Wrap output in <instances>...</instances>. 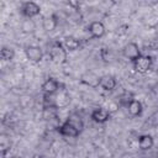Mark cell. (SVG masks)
Wrapping results in <instances>:
<instances>
[{
  "label": "cell",
  "mask_w": 158,
  "mask_h": 158,
  "mask_svg": "<svg viewBox=\"0 0 158 158\" xmlns=\"http://www.w3.org/2000/svg\"><path fill=\"white\" fill-rule=\"evenodd\" d=\"M67 52L68 51L64 48V46H63L62 42L54 41L49 46L48 54H49V58H51V60L53 63L62 64V63H65L67 62Z\"/></svg>",
  "instance_id": "6da1fadb"
},
{
  "label": "cell",
  "mask_w": 158,
  "mask_h": 158,
  "mask_svg": "<svg viewBox=\"0 0 158 158\" xmlns=\"http://www.w3.org/2000/svg\"><path fill=\"white\" fill-rule=\"evenodd\" d=\"M133 69L135 72L139 73V74H146L147 72H149L152 69V65H153V59L152 57L149 56H144L142 54L139 58H137L133 63Z\"/></svg>",
  "instance_id": "7a4b0ae2"
},
{
  "label": "cell",
  "mask_w": 158,
  "mask_h": 158,
  "mask_svg": "<svg viewBox=\"0 0 158 158\" xmlns=\"http://www.w3.org/2000/svg\"><path fill=\"white\" fill-rule=\"evenodd\" d=\"M122 54H123L125 58H127L132 63L137 58H139L142 56L141 49H139V47H138V44L136 42H128V43H126L123 46V48H122Z\"/></svg>",
  "instance_id": "3957f363"
},
{
  "label": "cell",
  "mask_w": 158,
  "mask_h": 158,
  "mask_svg": "<svg viewBox=\"0 0 158 158\" xmlns=\"http://www.w3.org/2000/svg\"><path fill=\"white\" fill-rule=\"evenodd\" d=\"M41 12V6L35 1H26L21 5V14L26 19H32Z\"/></svg>",
  "instance_id": "277c9868"
},
{
  "label": "cell",
  "mask_w": 158,
  "mask_h": 158,
  "mask_svg": "<svg viewBox=\"0 0 158 158\" xmlns=\"http://www.w3.org/2000/svg\"><path fill=\"white\" fill-rule=\"evenodd\" d=\"M25 56H26V58H27L30 62H32V63H38V62H41L42 58H43V52H42V49H41L38 46L31 44V46H27V47L25 48Z\"/></svg>",
  "instance_id": "5b68a950"
},
{
  "label": "cell",
  "mask_w": 158,
  "mask_h": 158,
  "mask_svg": "<svg viewBox=\"0 0 158 158\" xmlns=\"http://www.w3.org/2000/svg\"><path fill=\"white\" fill-rule=\"evenodd\" d=\"M57 131L62 135V136H67V137H73V138H75V137H78L81 132L77 128V127H74L69 121H64L62 125H59L58 126V128H57Z\"/></svg>",
  "instance_id": "8992f818"
},
{
  "label": "cell",
  "mask_w": 158,
  "mask_h": 158,
  "mask_svg": "<svg viewBox=\"0 0 158 158\" xmlns=\"http://www.w3.org/2000/svg\"><path fill=\"white\" fill-rule=\"evenodd\" d=\"M80 83L85 84L90 88H98L100 86V77L96 75L94 72H85L80 75Z\"/></svg>",
  "instance_id": "52a82bcc"
},
{
  "label": "cell",
  "mask_w": 158,
  "mask_h": 158,
  "mask_svg": "<svg viewBox=\"0 0 158 158\" xmlns=\"http://www.w3.org/2000/svg\"><path fill=\"white\" fill-rule=\"evenodd\" d=\"M60 88V84L54 79V78H48L42 83V91L43 94H48V95H54Z\"/></svg>",
  "instance_id": "ba28073f"
},
{
  "label": "cell",
  "mask_w": 158,
  "mask_h": 158,
  "mask_svg": "<svg viewBox=\"0 0 158 158\" xmlns=\"http://www.w3.org/2000/svg\"><path fill=\"white\" fill-rule=\"evenodd\" d=\"M88 31L90 32V35H91L93 38H101L106 33V28H105L104 23L100 22V21H93L89 25Z\"/></svg>",
  "instance_id": "9c48e42d"
},
{
  "label": "cell",
  "mask_w": 158,
  "mask_h": 158,
  "mask_svg": "<svg viewBox=\"0 0 158 158\" xmlns=\"http://www.w3.org/2000/svg\"><path fill=\"white\" fill-rule=\"evenodd\" d=\"M42 117L47 122L57 121L58 120V105L42 106Z\"/></svg>",
  "instance_id": "30bf717a"
},
{
  "label": "cell",
  "mask_w": 158,
  "mask_h": 158,
  "mask_svg": "<svg viewBox=\"0 0 158 158\" xmlns=\"http://www.w3.org/2000/svg\"><path fill=\"white\" fill-rule=\"evenodd\" d=\"M110 117H111V114L109 112V110L102 109V107L95 109L91 112V120L96 123H105L110 120Z\"/></svg>",
  "instance_id": "8fae6325"
},
{
  "label": "cell",
  "mask_w": 158,
  "mask_h": 158,
  "mask_svg": "<svg viewBox=\"0 0 158 158\" xmlns=\"http://www.w3.org/2000/svg\"><path fill=\"white\" fill-rule=\"evenodd\" d=\"M63 46H64V48H65L67 51L74 52V51H77V49L80 48L81 42H80V40L77 38V37L67 36V37H64V40H63Z\"/></svg>",
  "instance_id": "7c38bea8"
},
{
  "label": "cell",
  "mask_w": 158,
  "mask_h": 158,
  "mask_svg": "<svg viewBox=\"0 0 158 158\" xmlns=\"http://www.w3.org/2000/svg\"><path fill=\"white\" fill-rule=\"evenodd\" d=\"M116 79L112 75H102L100 77V88H102L105 91H111L116 88Z\"/></svg>",
  "instance_id": "4fadbf2b"
},
{
  "label": "cell",
  "mask_w": 158,
  "mask_h": 158,
  "mask_svg": "<svg viewBox=\"0 0 158 158\" xmlns=\"http://www.w3.org/2000/svg\"><path fill=\"white\" fill-rule=\"evenodd\" d=\"M57 25H58V21H57V17L54 15H49V16H46L43 17L42 20V28L46 31V32H52L57 28Z\"/></svg>",
  "instance_id": "5bb4252c"
},
{
  "label": "cell",
  "mask_w": 158,
  "mask_h": 158,
  "mask_svg": "<svg viewBox=\"0 0 158 158\" xmlns=\"http://www.w3.org/2000/svg\"><path fill=\"white\" fill-rule=\"evenodd\" d=\"M154 144V139L151 135H141L138 137V147L142 151H148L153 147Z\"/></svg>",
  "instance_id": "9a60e30c"
},
{
  "label": "cell",
  "mask_w": 158,
  "mask_h": 158,
  "mask_svg": "<svg viewBox=\"0 0 158 158\" xmlns=\"http://www.w3.org/2000/svg\"><path fill=\"white\" fill-rule=\"evenodd\" d=\"M127 110H128V112H130L131 116L137 117V116H141V115H142V112H143V105H142L141 101H138V100L135 99V100L127 106Z\"/></svg>",
  "instance_id": "2e32d148"
},
{
  "label": "cell",
  "mask_w": 158,
  "mask_h": 158,
  "mask_svg": "<svg viewBox=\"0 0 158 158\" xmlns=\"http://www.w3.org/2000/svg\"><path fill=\"white\" fill-rule=\"evenodd\" d=\"M67 121H69L74 127H77L80 132L84 130V121L83 118L80 117V115L78 114H70L68 117H67Z\"/></svg>",
  "instance_id": "e0dca14e"
},
{
  "label": "cell",
  "mask_w": 158,
  "mask_h": 158,
  "mask_svg": "<svg viewBox=\"0 0 158 158\" xmlns=\"http://www.w3.org/2000/svg\"><path fill=\"white\" fill-rule=\"evenodd\" d=\"M118 104H120V106H125V107H127L133 100H135V96H133V94L132 93H130V91H123L122 94H120L118 95Z\"/></svg>",
  "instance_id": "ac0fdd59"
},
{
  "label": "cell",
  "mask_w": 158,
  "mask_h": 158,
  "mask_svg": "<svg viewBox=\"0 0 158 158\" xmlns=\"http://www.w3.org/2000/svg\"><path fill=\"white\" fill-rule=\"evenodd\" d=\"M21 30L25 33H32L36 31V22L32 19H26L21 23Z\"/></svg>",
  "instance_id": "d6986e66"
},
{
  "label": "cell",
  "mask_w": 158,
  "mask_h": 158,
  "mask_svg": "<svg viewBox=\"0 0 158 158\" xmlns=\"http://www.w3.org/2000/svg\"><path fill=\"white\" fill-rule=\"evenodd\" d=\"M0 56H1V59L2 60H12L14 57H15V51L10 47H2L1 48V52H0Z\"/></svg>",
  "instance_id": "ffe728a7"
},
{
  "label": "cell",
  "mask_w": 158,
  "mask_h": 158,
  "mask_svg": "<svg viewBox=\"0 0 158 158\" xmlns=\"http://www.w3.org/2000/svg\"><path fill=\"white\" fill-rule=\"evenodd\" d=\"M99 54H100V58H101V59H102L105 63L111 62V60H112V58H114L111 49H110V48H107V47H102V48L100 49Z\"/></svg>",
  "instance_id": "44dd1931"
},
{
  "label": "cell",
  "mask_w": 158,
  "mask_h": 158,
  "mask_svg": "<svg viewBox=\"0 0 158 158\" xmlns=\"http://www.w3.org/2000/svg\"><path fill=\"white\" fill-rule=\"evenodd\" d=\"M128 28H130V26H128L127 23H122V25H120V26L116 28V35H117V36H125V35H127Z\"/></svg>",
  "instance_id": "7402d4cb"
},
{
  "label": "cell",
  "mask_w": 158,
  "mask_h": 158,
  "mask_svg": "<svg viewBox=\"0 0 158 158\" xmlns=\"http://www.w3.org/2000/svg\"><path fill=\"white\" fill-rule=\"evenodd\" d=\"M68 5L72 6V7H74V9H79L80 2H78V1H68Z\"/></svg>",
  "instance_id": "603a6c76"
},
{
  "label": "cell",
  "mask_w": 158,
  "mask_h": 158,
  "mask_svg": "<svg viewBox=\"0 0 158 158\" xmlns=\"http://www.w3.org/2000/svg\"><path fill=\"white\" fill-rule=\"evenodd\" d=\"M32 158H44L42 154H33V157Z\"/></svg>",
  "instance_id": "cb8c5ba5"
},
{
  "label": "cell",
  "mask_w": 158,
  "mask_h": 158,
  "mask_svg": "<svg viewBox=\"0 0 158 158\" xmlns=\"http://www.w3.org/2000/svg\"><path fill=\"white\" fill-rule=\"evenodd\" d=\"M154 31H156V33L158 35V22H157V23L154 25Z\"/></svg>",
  "instance_id": "d4e9b609"
},
{
  "label": "cell",
  "mask_w": 158,
  "mask_h": 158,
  "mask_svg": "<svg viewBox=\"0 0 158 158\" xmlns=\"http://www.w3.org/2000/svg\"><path fill=\"white\" fill-rule=\"evenodd\" d=\"M10 158H22L21 156H12V157H10Z\"/></svg>",
  "instance_id": "484cf974"
}]
</instances>
